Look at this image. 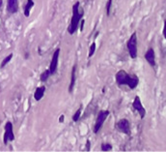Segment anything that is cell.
<instances>
[{
	"label": "cell",
	"mask_w": 166,
	"mask_h": 152,
	"mask_svg": "<svg viewBox=\"0 0 166 152\" xmlns=\"http://www.w3.org/2000/svg\"><path fill=\"white\" fill-rule=\"evenodd\" d=\"M145 59L147 60V62L152 66L155 67L156 66V53L155 51H153V48L148 49V51L145 53Z\"/></svg>",
	"instance_id": "obj_9"
},
{
	"label": "cell",
	"mask_w": 166,
	"mask_h": 152,
	"mask_svg": "<svg viewBox=\"0 0 166 152\" xmlns=\"http://www.w3.org/2000/svg\"><path fill=\"white\" fill-rule=\"evenodd\" d=\"M79 6H80V3L78 1L75 2L73 6V17H72V20H70V24L68 29L70 35H73L76 32L78 25H79V21L83 15V13L81 14L79 13Z\"/></svg>",
	"instance_id": "obj_2"
},
{
	"label": "cell",
	"mask_w": 166,
	"mask_h": 152,
	"mask_svg": "<svg viewBox=\"0 0 166 152\" xmlns=\"http://www.w3.org/2000/svg\"><path fill=\"white\" fill-rule=\"evenodd\" d=\"M13 58V53H10L8 56H6L5 58H4V60L2 61V63H1V68H3V67H5L10 61H11V59Z\"/></svg>",
	"instance_id": "obj_16"
},
{
	"label": "cell",
	"mask_w": 166,
	"mask_h": 152,
	"mask_svg": "<svg viewBox=\"0 0 166 152\" xmlns=\"http://www.w3.org/2000/svg\"><path fill=\"white\" fill-rule=\"evenodd\" d=\"M109 115V111H101L98 114V117H97V121L95 123V126H94V133L95 134H98L99 131L101 130V128L102 127L104 121L106 120V118L108 117Z\"/></svg>",
	"instance_id": "obj_4"
},
{
	"label": "cell",
	"mask_w": 166,
	"mask_h": 152,
	"mask_svg": "<svg viewBox=\"0 0 166 152\" xmlns=\"http://www.w3.org/2000/svg\"><path fill=\"white\" fill-rule=\"evenodd\" d=\"M50 76H51V75H50V73H49V69H47V70H45L44 72H43V74L41 75L40 80H41V81H46L47 79H49V78Z\"/></svg>",
	"instance_id": "obj_14"
},
{
	"label": "cell",
	"mask_w": 166,
	"mask_h": 152,
	"mask_svg": "<svg viewBox=\"0 0 166 152\" xmlns=\"http://www.w3.org/2000/svg\"><path fill=\"white\" fill-rule=\"evenodd\" d=\"M96 49H97V45H96V43H95V42H93L91 44V46H90V48H89V54H88L89 58H91L94 55L95 52H96Z\"/></svg>",
	"instance_id": "obj_15"
},
{
	"label": "cell",
	"mask_w": 166,
	"mask_h": 152,
	"mask_svg": "<svg viewBox=\"0 0 166 152\" xmlns=\"http://www.w3.org/2000/svg\"><path fill=\"white\" fill-rule=\"evenodd\" d=\"M101 148L102 151H109V150L112 149V145L110 144H102Z\"/></svg>",
	"instance_id": "obj_18"
},
{
	"label": "cell",
	"mask_w": 166,
	"mask_h": 152,
	"mask_svg": "<svg viewBox=\"0 0 166 152\" xmlns=\"http://www.w3.org/2000/svg\"><path fill=\"white\" fill-rule=\"evenodd\" d=\"M1 6H2V0H0V8H1Z\"/></svg>",
	"instance_id": "obj_23"
},
{
	"label": "cell",
	"mask_w": 166,
	"mask_h": 152,
	"mask_svg": "<svg viewBox=\"0 0 166 152\" xmlns=\"http://www.w3.org/2000/svg\"><path fill=\"white\" fill-rule=\"evenodd\" d=\"M34 6V1L33 0H27V3H26V5H25V7H24V16L26 17V18H28L29 17V15H30V10H31V8Z\"/></svg>",
	"instance_id": "obj_13"
},
{
	"label": "cell",
	"mask_w": 166,
	"mask_h": 152,
	"mask_svg": "<svg viewBox=\"0 0 166 152\" xmlns=\"http://www.w3.org/2000/svg\"><path fill=\"white\" fill-rule=\"evenodd\" d=\"M84 22H85L84 19H82V20H81V25H80V30H81V31L83 30V25H84Z\"/></svg>",
	"instance_id": "obj_21"
},
{
	"label": "cell",
	"mask_w": 166,
	"mask_h": 152,
	"mask_svg": "<svg viewBox=\"0 0 166 152\" xmlns=\"http://www.w3.org/2000/svg\"><path fill=\"white\" fill-rule=\"evenodd\" d=\"M116 129L121 132L124 133L127 136L130 135V126H129V121L126 118L121 119L120 121H118L116 123Z\"/></svg>",
	"instance_id": "obj_7"
},
{
	"label": "cell",
	"mask_w": 166,
	"mask_h": 152,
	"mask_svg": "<svg viewBox=\"0 0 166 152\" xmlns=\"http://www.w3.org/2000/svg\"><path fill=\"white\" fill-rule=\"evenodd\" d=\"M127 48L129 53V56L135 59L137 57V34L136 32H133L132 36L129 37L127 43Z\"/></svg>",
	"instance_id": "obj_3"
},
{
	"label": "cell",
	"mask_w": 166,
	"mask_h": 152,
	"mask_svg": "<svg viewBox=\"0 0 166 152\" xmlns=\"http://www.w3.org/2000/svg\"><path fill=\"white\" fill-rule=\"evenodd\" d=\"M18 10V0H8L7 11L11 14L17 13Z\"/></svg>",
	"instance_id": "obj_10"
},
{
	"label": "cell",
	"mask_w": 166,
	"mask_h": 152,
	"mask_svg": "<svg viewBox=\"0 0 166 152\" xmlns=\"http://www.w3.org/2000/svg\"><path fill=\"white\" fill-rule=\"evenodd\" d=\"M64 121V115L60 116V119H59V122H63Z\"/></svg>",
	"instance_id": "obj_22"
},
{
	"label": "cell",
	"mask_w": 166,
	"mask_h": 152,
	"mask_svg": "<svg viewBox=\"0 0 166 152\" xmlns=\"http://www.w3.org/2000/svg\"><path fill=\"white\" fill-rule=\"evenodd\" d=\"M132 108L134 111H136L139 115H140V118L143 119L146 115V110L145 108L143 107V105L141 103V100H140V97L139 96H135L134 100H133V103H132Z\"/></svg>",
	"instance_id": "obj_6"
},
{
	"label": "cell",
	"mask_w": 166,
	"mask_h": 152,
	"mask_svg": "<svg viewBox=\"0 0 166 152\" xmlns=\"http://www.w3.org/2000/svg\"><path fill=\"white\" fill-rule=\"evenodd\" d=\"M15 139V135H14V130H13V124L10 121H8L5 125V134L3 138L4 144H7L8 142H13Z\"/></svg>",
	"instance_id": "obj_5"
},
{
	"label": "cell",
	"mask_w": 166,
	"mask_h": 152,
	"mask_svg": "<svg viewBox=\"0 0 166 152\" xmlns=\"http://www.w3.org/2000/svg\"><path fill=\"white\" fill-rule=\"evenodd\" d=\"M75 74H76V65H75L72 70V77H70V86H69V93H73V91H74V87L75 84V79H76Z\"/></svg>",
	"instance_id": "obj_11"
},
{
	"label": "cell",
	"mask_w": 166,
	"mask_h": 152,
	"mask_svg": "<svg viewBox=\"0 0 166 152\" xmlns=\"http://www.w3.org/2000/svg\"><path fill=\"white\" fill-rule=\"evenodd\" d=\"M80 114H81V107L75 111V113L73 115V121L74 122H77L78 121V119L80 118Z\"/></svg>",
	"instance_id": "obj_17"
},
{
	"label": "cell",
	"mask_w": 166,
	"mask_h": 152,
	"mask_svg": "<svg viewBox=\"0 0 166 152\" xmlns=\"http://www.w3.org/2000/svg\"><path fill=\"white\" fill-rule=\"evenodd\" d=\"M115 78L118 85H127L130 89H135L139 84V78L136 75H129L125 70L118 71Z\"/></svg>",
	"instance_id": "obj_1"
},
{
	"label": "cell",
	"mask_w": 166,
	"mask_h": 152,
	"mask_svg": "<svg viewBox=\"0 0 166 152\" xmlns=\"http://www.w3.org/2000/svg\"><path fill=\"white\" fill-rule=\"evenodd\" d=\"M59 54H60V49H57L52 56V60L50 63V66L49 68V71L50 75H54L57 72V68H58V60H59Z\"/></svg>",
	"instance_id": "obj_8"
},
{
	"label": "cell",
	"mask_w": 166,
	"mask_h": 152,
	"mask_svg": "<svg viewBox=\"0 0 166 152\" xmlns=\"http://www.w3.org/2000/svg\"><path fill=\"white\" fill-rule=\"evenodd\" d=\"M90 141H87L86 143V151H90Z\"/></svg>",
	"instance_id": "obj_20"
},
{
	"label": "cell",
	"mask_w": 166,
	"mask_h": 152,
	"mask_svg": "<svg viewBox=\"0 0 166 152\" xmlns=\"http://www.w3.org/2000/svg\"><path fill=\"white\" fill-rule=\"evenodd\" d=\"M44 92H45V86H39L36 88L34 93V98L36 101H40L44 95Z\"/></svg>",
	"instance_id": "obj_12"
},
{
	"label": "cell",
	"mask_w": 166,
	"mask_h": 152,
	"mask_svg": "<svg viewBox=\"0 0 166 152\" xmlns=\"http://www.w3.org/2000/svg\"><path fill=\"white\" fill-rule=\"evenodd\" d=\"M111 5H112V0H108V1H107V5H106V14H107V16L110 15Z\"/></svg>",
	"instance_id": "obj_19"
}]
</instances>
